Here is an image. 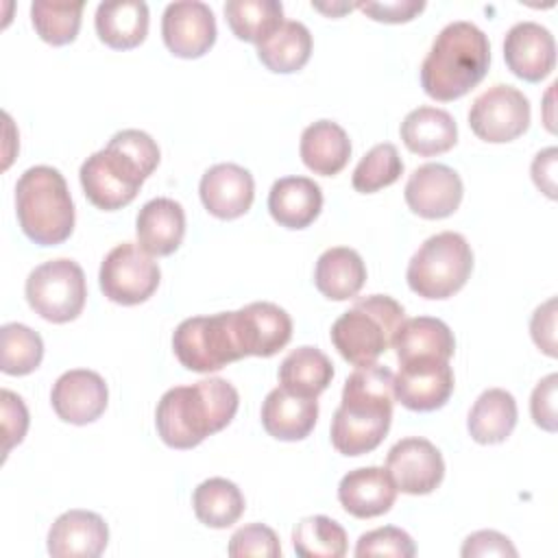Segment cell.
<instances>
[{"instance_id": "41", "label": "cell", "mask_w": 558, "mask_h": 558, "mask_svg": "<svg viewBox=\"0 0 558 558\" xmlns=\"http://www.w3.org/2000/svg\"><path fill=\"white\" fill-rule=\"evenodd\" d=\"M227 551L231 558H246V556L277 558L281 556V545L272 527L264 523H248L233 532V536L229 538Z\"/></svg>"}, {"instance_id": "24", "label": "cell", "mask_w": 558, "mask_h": 558, "mask_svg": "<svg viewBox=\"0 0 558 558\" xmlns=\"http://www.w3.org/2000/svg\"><path fill=\"white\" fill-rule=\"evenodd\" d=\"M323 209V192L314 179L283 177L268 192V211L286 229L310 227Z\"/></svg>"}, {"instance_id": "33", "label": "cell", "mask_w": 558, "mask_h": 558, "mask_svg": "<svg viewBox=\"0 0 558 558\" xmlns=\"http://www.w3.org/2000/svg\"><path fill=\"white\" fill-rule=\"evenodd\" d=\"M192 506L196 519L214 530L233 525L244 512L242 490L225 477H209L194 488Z\"/></svg>"}, {"instance_id": "23", "label": "cell", "mask_w": 558, "mask_h": 558, "mask_svg": "<svg viewBox=\"0 0 558 558\" xmlns=\"http://www.w3.org/2000/svg\"><path fill=\"white\" fill-rule=\"evenodd\" d=\"M137 244L157 257L172 255L185 235V211L181 203L159 196L148 203L137 214L135 220Z\"/></svg>"}, {"instance_id": "11", "label": "cell", "mask_w": 558, "mask_h": 558, "mask_svg": "<svg viewBox=\"0 0 558 558\" xmlns=\"http://www.w3.org/2000/svg\"><path fill=\"white\" fill-rule=\"evenodd\" d=\"M386 471L397 490L405 495H429L445 477V460L434 442L410 436L390 447L386 456Z\"/></svg>"}, {"instance_id": "34", "label": "cell", "mask_w": 558, "mask_h": 558, "mask_svg": "<svg viewBox=\"0 0 558 558\" xmlns=\"http://www.w3.org/2000/svg\"><path fill=\"white\" fill-rule=\"evenodd\" d=\"M225 17L233 35L242 41H266L286 20L283 7L277 0H229Z\"/></svg>"}, {"instance_id": "40", "label": "cell", "mask_w": 558, "mask_h": 558, "mask_svg": "<svg viewBox=\"0 0 558 558\" xmlns=\"http://www.w3.org/2000/svg\"><path fill=\"white\" fill-rule=\"evenodd\" d=\"M416 554V545L412 536L395 525H384L371 530L357 538L355 556H392V558H412Z\"/></svg>"}, {"instance_id": "21", "label": "cell", "mask_w": 558, "mask_h": 558, "mask_svg": "<svg viewBox=\"0 0 558 558\" xmlns=\"http://www.w3.org/2000/svg\"><path fill=\"white\" fill-rule=\"evenodd\" d=\"M397 499V486L386 469L362 466L349 471L338 484L340 506L355 519L386 514Z\"/></svg>"}, {"instance_id": "27", "label": "cell", "mask_w": 558, "mask_h": 558, "mask_svg": "<svg viewBox=\"0 0 558 558\" xmlns=\"http://www.w3.org/2000/svg\"><path fill=\"white\" fill-rule=\"evenodd\" d=\"M98 39L113 50H131L146 39L148 7L142 0L100 2L96 9Z\"/></svg>"}, {"instance_id": "45", "label": "cell", "mask_w": 558, "mask_h": 558, "mask_svg": "<svg viewBox=\"0 0 558 558\" xmlns=\"http://www.w3.org/2000/svg\"><path fill=\"white\" fill-rule=\"evenodd\" d=\"M355 9H360L364 15H368L375 22L386 24H401L414 20L423 9L425 2L421 0H392V2H357Z\"/></svg>"}, {"instance_id": "43", "label": "cell", "mask_w": 558, "mask_h": 558, "mask_svg": "<svg viewBox=\"0 0 558 558\" xmlns=\"http://www.w3.org/2000/svg\"><path fill=\"white\" fill-rule=\"evenodd\" d=\"M556 388L558 375L549 373L545 379L536 384L530 399V412L534 423L545 432H556Z\"/></svg>"}, {"instance_id": "10", "label": "cell", "mask_w": 558, "mask_h": 558, "mask_svg": "<svg viewBox=\"0 0 558 558\" xmlns=\"http://www.w3.org/2000/svg\"><path fill=\"white\" fill-rule=\"evenodd\" d=\"M469 126L484 142H512L530 126V100L517 87L497 83L473 100Z\"/></svg>"}, {"instance_id": "32", "label": "cell", "mask_w": 558, "mask_h": 558, "mask_svg": "<svg viewBox=\"0 0 558 558\" xmlns=\"http://www.w3.org/2000/svg\"><path fill=\"white\" fill-rule=\"evenodd\" d=\"M312 54V35L305 24L286 20L266 41L257 44V59L277 74L299 72Z\"/></svg>"}, {"instance_id": "47", "label": "cell", "mask_w": 558, "mask_h": 558, "mask_svg": "<svg viewBox=\"0 0 558 558\" xmlns=\"http://www.w3.org/2000/svg\"><path fill=\"white\" fill-rule=\"evenodd\" d=\"M556 159H558V150L556 146H549L536 153L532 161V181L549 198H556Z\"/></svg>"}, {"instance_id": "42", "label": "cell", "mask_w": 558, "mask_h": 558, "mask_svg": "<svg viewBox=\"0 0 558 558\" xmlns=\"http://www.w3.org/2000/svg\"><path fill=\"white\" fill-rule=\"evenodd\" d=\"M2 401V434H4V456L24 440L28 429V410L20 395L11 390L0 392Z\"/></svg>"}, {"instance_id": "28", "label": "cell", "mask_w": 558, "mask_h": 558, "mask_svg": "<svg viewBox=\"0 0 558 558\" xmlns=\"http://www.w3.org/2000/svg\"><path fill=\"white\" fill-rule=\"evenodd\" d=\"M299 153L305 168H310L314 174L333 177L349 163L351 140L338 122L318 120L305 126Z\"/></svg>"}, {"instance_id": "9", "label": "cell", "mask_w": 558, "mask_h": 558, "mask_svg": "<svg viewBox=\"0 0 558 558\" xmlns=\"http://www.w3.org/2000/svg\"><path fill=\"white\" fill-rule=\"evenodd\" d=\"M161 279L159 264L140 244L122 242L113 246L98 272L102 294L118 305H140L148 301Z\"/></svg>"}, {"instance_id": "25", "label": "cell", "mask_w": 558, "mask_h": 558, "mask_svg": "<svg viewBox=\"0 0 558 558\" xmlns=\"http://www.w3.org/2000/svg\"><path fill=\"white\" fill-rule=\"evenodd\" d=\"M392 349L399 364L414 360H449L456 351V340L447 323L434 316H416L401 320L392 336Z\"/></svg>"}, {"instance_id": "30", "label": "cell", "mask_w": 558, "mask_h": 558, "mask_svg": "<svg viewBox=\"0 0 558 558\" xmlns=\"http://www.w3.org/2000/svg\"><path fill=\"white\" fill-rule=\"evenodd\" d=\"M517 401L504 388L484 390L466 418V429L471 438L480 445L504 442L517 425Z\"/></svg>"}, {"instance_id": "3", "label": "cell", "mask_w": 558, "mask_h": 558, "mask_svg": "<svg viewBox=\"0 0 558 558\" xmlns=\"http://www.w3.org/2000/svg\"><path fill=\"white\" fill-rule=\"evenodd\" d=\"M490 44L473 22H451L434 39L421 63L423 92L440 102L469 94L488 72Z\"/></svg>"}, {"instance_id": "4", "label": "cell", "mask_w": 558, "mask_h": 558, "mask_svg": "<svg viewBox=\"0 0 558 558\" xmlns=\"http://www.w3.org/2000/svg\"><path fill=\"white\" fill-rule=\"evenodd\" d=\"M15 214L31 242H65L74 231V203L63 174L52 166L28 168L15 183Z\"/></svg>"}, {"instance_id": "2", "label": "cell", "mask_w": 558, "mask_h": 558, "mask_svg": "<svg viewBox=\"0 0 558 558\" xmlns=\"http://www.w3.org/2000/svg\"><path fill=\"white\" fill-rule=\"evenodd\" d=\"M238 405V390L222 377L174 386L157 403V434L172 449H192L207 436L225 429L233 421Z\"/></svg>"}, {"instance_id": "5", "label": "cell", "mask_w": 558, "mask_h": 558, "mask_svg": "<svg viewBox=\"0 0 558 558\" xmlns=\"http://www.w3.org/2000/svg\"><path fill=\"white\" fill-rule=\"evenodd\" d=\"M403 314V305L388 294L357 299L331 325V342L349 364H373L390 347Z\"/></svg>"}, {"instance_id": "31", "label": "cell", "mask_w": 558, "mask_h": 558, "mask_svg": "<svg viewBox=\"0 0 558 558\" xmlns=\"http://www.w3.org/2000/svg\"><path fill=\"white\" fill-rule=\"evenodd\" d=\"M333 379L331 360L316 347H299L290 351L279 366V384L281 388L299 395L316 399Z\"/></svg>"}, {"instance_id": "39", "label": "cell", "mask_w": 558, "mask_h": 558, "mask_svg": "<svg viewBox=\"0 0 558 558\" xmlns=\"http://www.w3.org/2000/svg\"><path fill=\"white\" fill-rule=\"evenodd\" d=\"M403 174V161L395 144L373 146L355 166L351 183L360 194H373L392 185Z\"/></svg>"}, {"instance_id": "8", "label": "cell", "mask_w": 558, "mask_h": 558, "mask_svg": "<svg viewBox=\"0 0 558 558\" xmlns=\"http://www.w3.org/2000/svg\"><path fill=\"white\" fill-rule=\"evenodd\" d=\"M24 292L31 310L44 320L70 323L85 307V272L74 259H50L31 270Z\"/></svg>"}, {"instance_id": "22", "label": "cell", "mask_w": 558, "mask_h": 558, "mask_svg": "<svg viewBox=\"0 0 558 558\" xmlns=\"http://www.w3.org/2000/svg\"><path fill=\"white\" fill-rule=\"evenodd\" d=\"M259 416L264 429L272 438L286 442L303 440L316 425L318 401L310 397H299L277 386L266 395Z\"/></svg>"}, {"instance_id": "26", "label": "cell", "mask_w": 558, "mask_h": 558, "mask_svg": "<svg viewBox=\"0 0 558 558\" xmlns=\"http://www.w3.org/2000/svg\"><path fill=\"white\" fill-rule=\"evenodd\" d=\"M401 140L405 148L421 157L447 153L458 142V126L449 111L438 107H416L401 122Z\"/></svg>"}, {"instance_id": "44", "label": "cell", "mask_w": 558, "mask_h": 558, "mask_svg": "<svg viewBox=\"0 0 558 558\" xmlns=\"http://www.w3.org/2000/svg\"><path fill=\"white\" fill-rule=\"evenodd\" d=\"M464 558H484V556H517V547L510 543V538L495 530H480L464 538V545L460 549Z\"/></svg>"}, {"instance_id": "19", "label": "cell", "mask_w": 558, "mask_h": 558, "mask_svg": "<svg viewBox=\"0 0 558 558\" xmlns=\"http://www.w3.org/2000/svg\"><path fill=\"white\" fill-rule=\"evenodd\" d=\"M107 543L109 527L92 510H68L48 530V554L54 558H98Z\"/></svg>"}, {"instance_id": "15", "label": "cell", "mask_w": 558, "mask_h": 558, "mask_svg": "<svg viewBox=\"0 0 558 558\" xmlns=\"http://www.w3.org/2000/svg\"><path fill=\"white\" fill-rule=\"evenodd\" d=\"M109 390L96 371H65L50 390V403L57 416L72 425L94 423L107 408Z\"/></svg>"}, {"instance_id": "18", "label": "cell", "mask_w": 558, "mask_h": 558, "mask_svg": "<svg viewBox=\"0 0 558 558\" xmlns=\"http://www.w3.org/2000/svg\"><path fill=\"white\" fill-rule=\"evenodd\" d=\"M198 194L211 216L233 220L251 209L255 181L253 174L238 163H216L201 177Z\"/></svg>"}, {"instance_id": "29", "label": "cell", "mask_w": 558, "mask_h": 558, "mask_svg": "<svg viewBox=\"0 0 558 558\" xmlns=\"http://www.w3.org/2000/svg\"><path fill=\"white\" fill-rule=\"evenodd\" d=\"M366 281V266L349 246L327 248L314 268V286L329 301L353 299Z\"/></svg>"}, {"instance_id": "35", "label": "cell", "mask_w": 558, "mask_h": 558, "mask_svg": "<svg viewBox=\"0 0 558 558\" xmlns=\"http://www.w3.org/2000/svg\"><path fill=\"white\" fill-rule=\"evenodd\" d=\"M392 418H366L353 416L344 410H336L331 418V445L342 456H362L379 447L390 429Z\"/></svg>"}, {"instance_id": "48", "label": "cell", "mask_w": 558, "mask_h": 558, "mask_svg": "<svg viewBox=\"0 0 558 558\" xmlns=\"http://www.w3.org/2000/svg\"><path fill=\"white\" fill-rule=\"evenodd\" d=\"M314 9H318V11H325V13H329V15H338V13H344V11H351V9H355V4H331V7H325V4H312Z\"/></svg>"}, {"instance_id": "14", "label": "cell", "mask_w": 558, "mask_h": 558, "mask_svg": "<svg viewBox=\"0 0 558 558\" xmlns=\"http://www.w3.org/2000/svg\"><path fill=\"white\" fill-rule=\"evenodd\" d=\"M453 392L449 360H414L399 364L395 375V399L412 412H434Z\"/></svg>"}, {"instance_id": "16", "label": "cell", "mask_w": 558, "mask_h": 558, "mask_svg": "<svg viewBox=\"0 0 558 558\" xmlns=\"http://www.w3.org/2000/svg\"><path fill=\"white\" fill-rule=\"evenodd\" d=\"M235 325L244 357H270L292 338L290 314L270 301H255L235 310Z\"/></svg>"}, {"instance_id": "36", "label": "cell", "mask_w": 558, "mask_h": 558, "mask_svg": "<svg viewBox=\"0 0 558 558\" xmlns=\"http://www.w3.org/2000/svg\"><path fill=\"white\" fill-rule=\"evenodd\" d=\"M292 545L299 558H342L347 554V532L338 521L314 514L294 525Z\"/></svg>"}, {"instance_id": "13", "label": "cell", "mask_w": 558, "mask_h": 558, "mask_svg": "<svg viewBox=\"0 0 558 558\" xmlns=\"http://www.w3.org/2000/svg\"><path fill=\"white\" fill-rule=\"evenodd\" d=\"M462 179L445 163L418 166L403 190L408 207L427 220H440L451 216L462 203Z\"/></svg>"}, {"instance_id": "7", "label": "cell", "mask_w": 558, "mask_h": 558, "mask_svg": "<svg viewBox=\"0 0 558 558\" xmlns=\"http://www.w3.org/2000/svg\"><path fill=\"white\" fill-rule=\"evenodd\" d=\"M177 360L194 373H211L244 357L235 312L192 316L179 323L172 333Z\"/></svg>"}, {"instance_id": "12", "label": "cell", "mask_w": 558, "mask_h": 558, "mask_svg": "<svg viewBox=\"0 0 558 558\" xmlns=\"http://www.w3.org/2000/svg\"><path fill=\"white\" fill-rule=\"evenodd\" d=\"M214 11L201 0L170 2L161 17V37L166 48L181 59H198L216 41Z\"/></svg>"}, {"instance_id": "1", "label": "cell", "mask_w": 558, "mask_h": 558, "mask_svg": "<svg viewBox=\"0 0 558 558\" xmlns=\"http://www.w3.org/2000/svg\"><path fill=\"white\" fill-rule=\"evenodd\" d=\"M157 166V142L140 129H124L118 131L105 148L96 150L83 161L78 179L87 201L94 207L116 211L126 207L137 196L142 183L155 172Z\"/></svg>"}, {"instance_id": "46", "label": "cell", "mask_w": 558, "mask_h": 558, "mask_svg": "<svg viewBox=\"0 0 558 558\" xmlns=\"http://www.w3.org/2000/svg\"><path fill=\"white\" fill-rule=\"evenodd\" d=\"M530 333L534 344L547 353L549 357H556V299L551 296L543 305H538L530 320Z\"/></svg>"}, {"instance_id": "17", "label": "cell", "mask_w": 558, "mask_h": 558, "mask_svg": "<svg viewBox=\"0 0 558 558\" xmlns=\"http://www.w3.org/2000/svg\"><path fill=\"white\" fill-rule=\"evenodd\" d=\"M504 59L514 76L538 83L556 65L554 35L536 22H517L506 33Z\"/></svg>"}, {"instance_id": "38", "label": "cell", "mask_w": 558, "mask_h": 558, "mask_svg": "<svg viewBox=\"0 0 558 558\" xmlns=\"http://www.w3.org/2000/svg\"><path fill=\"white\" fill-rule=\"evenodd\" d=\"M44 357V342L37 331L22 323H7L0 329V368L7 375H28Z\"/></svg>"}, {"instance_id": "20", "label": "cell", "mask_w": 558, "mask_h": 558, "mask_svg": "<svg viewBox=\"0 0 558 558\" xmlns=\"http://www.w3.org/2000/svg\"><path fill=\"white\" fill-rule=\"evenodd\" d=\"M395 375L390 368L373 362L357 366L344 381L340 410L366 418H392Z\"/></svg>"}, {"instance_id": "6", "label": "cell", "mask_w": 558, "mask_h": 558, "mask_svg": "<svg viewBox=\"0 0 558 558\" xmlns=\"http://www.w3.org/2000/svg\"><path fill=\"white\" fill-rule=\"evenodd\" d=\"M473 251L464 235L442 231L427 238L412 255L405 279L414 294L432 301L449 299L471 277Z\"/></svg>"}, {"instance_id": "37", "label": "cell", "mask_w": 558, "mask_h": 558, "mask_svg": "<svg viewBox=\"0 0 558 558\" xmlns=\"http://www.w3.org/2000/svg\"><path fill=\"white\" fill-rule=\"evenodd\" d=\"M83 2L35 0L31 4V22L35 33L50 46L72 44L81 28Z\"/></svg>"}]
</instances>
